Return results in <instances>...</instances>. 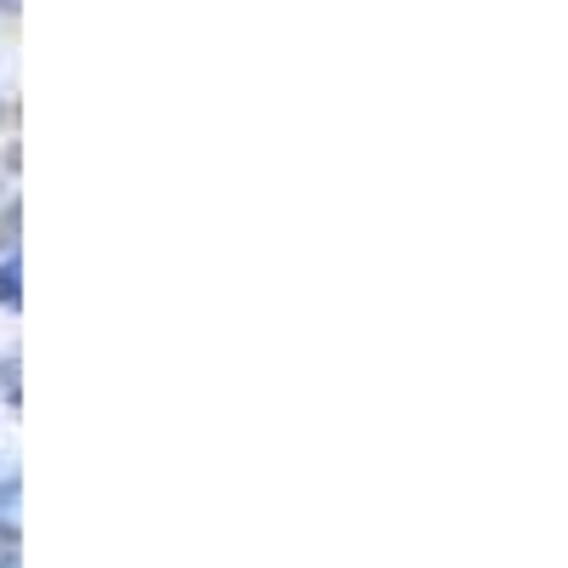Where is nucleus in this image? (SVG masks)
<instances>
[{
  "label": "nucleus",
  "mask_w": 568,
  "mask_h": 568,
  "mask_svg": "<svg viewBox=\"0 0 568 568\" xmlns=\"http://www.w3.org/2000/svg\"><path fill=\"white\" fill-rule=\"evenodd\" d=\"M18 302H23V262L7 256L0 262V307H18Z\"/></svg>",
  "instance_id": "nucleus-1"
},
{
  "label": "nucleus",
  "mask_w": 568,
  "mask_h": 568,
  "mask_svg": "<svg viewBox=\"0 0 568 568\" xmlns=\"http://www.w3.org/2000/svg\"><path fill=\"white\" fill-rule=\"evenodd\" d=\"M18 546V524H12V517H0V551H12Z\"/></svg>",
  "instance_id": "nucleus-2"
},
{
  "label": "nucleus",
  "mask_w": 568,
  "mask_h": 568,
  "mask_svg": "<svg viewBox=\"0 0 568 568\" xmlns=\"http://www.w3.org/2000/svg\"><path fill=\"white\" fill-rule=\"evenodd\" d=\"M0 568H18V562H12V557H0Z\"/></svg>",
  "instance_id": "nucleus-3"
}]
</instances>
